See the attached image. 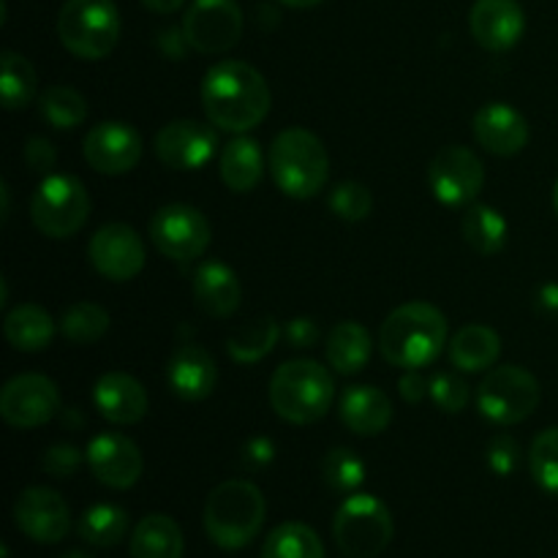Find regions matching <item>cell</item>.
I'll use <instances>...</instances> for the list:
<instances>
[{"instance_id": "6da1fadb", "label": "cell", "mask_w": 558, "mask_h": 558, "mask_svg": "<svg viewBox=\"0 0 558 558\" xmlns=\"http://www.w3.org/2000/svg\"><path fill=\"white\" fill-rule=\"evenodd\" d=\"M270 87L245 60H221L202 80V107L218 131L245 134L270 112Z\"/></svg>"}, {"instance_id": "7a4b0ae2", "label": "cell", "mask_w": 558, "mask_h": 558, "mask_svg": "<svg viewBox=\"0 0 558 558\" xmlns=\"http://www.w3.org/2000/svg\"><path fill=\"white\" fill-rule=\"evenodd\" d=\"M447 343V319L436 305L414 300L403 303L385 319L379 332L381 357L403 371L425 368Z\"/></svg>"}, {"instance_id": "3957f363", "label": "cell", "mask_w": 558, "mask_h": 558, "mask_svg": "<svg viewBox=\"0 0 558 558\" xmlns=\"http://www.w3.org/2000/svg\"><path fill=\"white\" fill-rule=\"evenodd\" d=\"M267 505L262 490L248 480H227L205 501V532L218 548L240 550L259 537Z\"/></svg>"}, {"instance_id": "277c9868", "label": "cell", "mask_w": 558, "mask_h": 558, "mask_svg": "<svg viewBox=\"0 0 558 558\" xmlns=\"http://www.w3.org/2000/svg\"><path fill=\"white\" fill-rule=\"evenodd\" d=\"M336 381L316 360H289L270 379V407L292 425H314L330 412Z\"/></svg>"}, {"instance_id": "5b68a950", "label": "cell", "mask_w": 558, "mask_h": 558, "mask_svg": "<svg viewBox=\"0 0 558 558\" xmlns=\"http://www.w3.org/2000/svg\"><path fill=\"white\" fill-rule=\"evenodd\" d=\"M270 174L278 191L292 199H314L330 178V156L316 134L283 129L270 145Z\"/></svg>"}, {"instance_id": "8992f818", "label": "cell", "mask_w": 558, "mask_h": 558, "mask_svg": "<svg viewBox=\"0 0 558 558\" xmlns=\"http://www.w3.org/2000/svg\"><path fill=\"white\" fill-rule=\"evenodd\" d=\"M58 38L74 58H107L120 38L118 9L112 0H65L58 14Z\"/></svg>"}, {"instance_id": "52a82bcc", "label": "cell", "mask_w": 558, "mask_h": 558, "mask_svg": "<svg viewBox=\"0 0 558 558\" xmlns=\"http://www.w3.org/2000/svg\"><path fill=\"white\" fill-rule=\"evenodd\" d=\"M396 534L390 510L371 494H352L332 521L338 550L349 558H376L387 550Z\"/></svg>"}, {"instance_id": "ba28073f", "label": "cell", "mask_w": 558, "mask_h": 558, "mask_svg": "<svg viewBox=\"0 0 558 558\" xmlns=\"http://www.w3.org/2000/svg\"><path fill=\"white\" fill-rule=\"evenodd\" d=\"M31 218L52 240L74 238L90 218V196L74 174H47L31 202Z\"/></svg>"}, {"instance_id": "9c48e42d", "label": "cell", "mask_w": 558, "mask_h": 558, "mask_svg": "<svg viewBox=\"0 0 558 558\" xmlns=\"http://www.w3.org/2000/svg\"><path fill=\"white\" fill-rule=\"evenodd\" d=\"M543 387L537 376L518 365H499L477 387V409L496 425L523 423L537 412Z\"/></svg>"}, {"instance_id": "30bf717a", "label": "cell", "mask_w": 558, "mask_h": 558, "mask_svg": "<svg viewBox=\"0 0 558 558\" xmlns=\"http://www.w3.org/2000/svg\"><path fill=\"white\" fill-rule=\"evenodd\" d=\"M147 232H150L153 245L167 259L174 262L199 259L213 240L210 221L202 216V210L191 205H180V202L158 207L153 213Z\"/></svg>"}, {"instance_id": "8fae6325", "label": "cell", "mask_w": 558, "mask_h": 558, "mask_svg": "<svg viewBox=\"0 0 558 558\" xmlns=\"http://www.w3.org/2000/svg\"><path fill=\"white\" fill-rule=\"evenodd\" d=\"M485 183V167L474 150L463 145H447L428 167L430 194L445 207H466L480 196Z\"/></svg>"}, {"instance_id": "7c38bea8", "label": "cell", "mask_w": 558, "mask_h": 558, "mask_svg": "<svg viewBox=\"0 0 558 558\" xmlns=\"http://www.w3.org/2000/svg\"><path fill=\"white\" fill-rule=\"evenodd\" d=\"M243 36V11L234 0H194L185 11L183 38L202 54L232 49Z\"/></svg>"}, {"instance_id": "4fadbf2b", "label": "cell", "mask_w": 558, "mask_h": 558, "mask_svg": "<svg viewBox=\"0 0 558 558\" xmlns=\"http://www.w3.org/2000/svg\"><path fill=\"white\" fill-rule=\"evenodd\" d=\"M60 412V392L49 376L20 374L5 381L0 392V417L11 428L31 430L49 423Z\"/></svg>"}, {"instance_id": "5bb4252c", "label": "cell", "mask_w": 558, "mask_h": 558, "mask_svg": "<svg viewBox=\"0 0 558 558\" xmlns=\"http://www.w3.org/2000/svg\"><path fill=\"white\" fill-rule=\"evenodd\" d=\"M87 256L98 276L114 283H125L140 276L147 254L136 229H131L129 223H107L90 238Z\"/></svg>"}, {"instance_id": "9a60e30c", "label": "cell", "mask_w": 558, "mask_h": 558, "mask_svg": "<svg viewBox=\"0 0 558 558\" xmlns=\"http://www.w3.org/2000/svg\"><path fill=\"white\" fill-rule=\"evenodd\" d=\"M218 134L213 123L172 120L156 134V156L174 172H194L216 156Z\"/></svg>"}, {"instance_id": "2e32d148", "label": "cell", "mask_w": 558, "mask_h": 558, "mask_svg": "<svg viewBox=\"0 0 558 558\" xmlns=\"http://www.w3.org/2000/svg\"><path fill=\"white\" fill-rule=\"evenodd\" d=\"M14 523L33 543L54 545L69 534L71 512L58 490L36 485V488L22 490L20 499H16Z\"/></svg>"}, {"instance_id": "e0dca14e", "label": "cell", "mask_w": 558, "mask_h": 558, "mask_svg": "<svg viewBox=\"0 0 558 558\" xmlns=\"http://www.w3.org/2000/svg\"><path fill=\"white\" fill-rule=\"evenodd\" d=\"M82 156L96 172L125 174L140 163L142 136L120 120L98 123L87 131L85 142H82Z\"/></svg>"}, {"instance_id": "ac0fdd59", "label": "cell", "mask_w": 558, "mask_h": 558, "mask_svg": "<svg viewBox=\"0 0 558 558\" xmlns=\"http://www.w3.org/2000/svg\"><path fill=\"white\" fill-rule=\"evenodd\" d=\"M85 461L93 477L114 490L134 488L142 477V469H145L136 441H131L123 434H98L87 445Z\"/></svg>"}, {"instance_id": "d6986e66", "label": "cell", "mask_w": 558, "mask_h": 558, "mask_svg": "<svg viewBox=\"0 0 558 558\" xmlns=\"http://www.w3.org/2000/svg\"><path fill=\"white\" fill-rule=\"evenodd\" d=\"M469 25L480 47L488 52H507L521 41L526 31V14L518 0H477L472 5Z\"/></svg>"}, {"instance_id": "ffe728a7", "label": "cell", "mask_w": 558, "mask_h": 558, "mask_svg": "<svg viewBox=\"0 0 558 558\" xmlns=\"http://www.w3.org/2000/svg\"><path fill=\"white\" fill-rule=\"evenodd\" d=\"M474 140L494 156H518L529 145V123L510 104H485L472 120Z\"/></svg>"}, {"instance_id": "44dd1931", "label": "cell", "mask_w": 558, "mask_h": 558, "mask_svg": "<svg viewBox=\"0 0 558 558\" xmlns=\"http://www.w3.org/2000/svg\"><path fill=\"white\" fill-rule=\"evenodd\" d=\"M93 403L98 414L112 425H134L147 414V390L140 379L123 371H109L93 387Z\"/></svg>"}, {"instance_id": "7402d4cb", "label": "cell", "mask_w": 558, "mask_h": 558, "mask_svg": "<svg viewBox=\"0 0 558 558\" xmlns=\"http://www.w3.org/2000/svg\"><path fill=\"white\" fill-rule=\"evenodd\" d=\"M167 379L174 396L183 401H205L218 385V365L199 343H183L169 357Z\"/></svg>"}, {"instance_id": "603a6c76", "label": "cell", "mask_w": 558, "mask_h": 558, "mask_svg": "<svg viewBox=\"0 0 558 558\" xmlns=\"http://www.w3.org/2000/svg\"><path fill=\"white\" fill-rule=\"evenodd\" d=\"M191 292H194L196 308L205 311L207 316H216V319L232 316L243 300V287H240L238 276L223 262H205V265L196 267Z\"/></svg>"}, {"instance_id": "cb8c5ba5", "label": "cell", "mask_w": 558, "mask_h": 558, "mask_svg": "<svg viewBox=\"0 0 558 558\" xmlns=\"http://www.w3.org/2000/svg\"><path fill=\"white\" fill-rule=\"evenodd\" d=\"M343 425L357 436H379L392 423V403L385 390L371 385H354L341 396Z\"/></svg>"}, {"instance_id": "d4e9b609", "label": "cell", "mask_w": 558, "mask_h": 558, "mask_svg": "<svg viewBox=\"0 0 558 558\" xmlns=\"http://www.w3.org/2000/svg\"><path fill=\"white\" fill-rule=\"evenodd\" d=\"M218 172H221L223 185L234 194L254 191L262 183V174H265V158H262L259 142L243 134L227 142L221 158H218Z\"/></svg>"}, {"instance_id": "484cf974", "label": "cell", "mask_w": 558, "mask_h": 558, "mask_svg": "<svg viewBox=\"0 0 558 558\" xmlns=\"http://www.w3.org/2000/svg\"><path fill=\"white\" fill-rule=\"evenodd\" d=\"M501 357V338L488 325H466L452 336L450 363L463 374H480L494 368Z\"/></svg>"}, {"instance_id": "4316f807", "label": "cell", "mask_w": 558, "mask_h": 558, "mask_svg": "<svg viewBox=\"0 0 558 558\" xmlns=\"http://www.w3.org/2000/svg\"><path fill=\"white\" fill-rule=\"evenodd\" d=\"M58 325L47 308L36 303H20L5 314L3 336L16 352H44L52 343Z\"/></svg>"}, {"instance_id": "83f0119b", "label": "cell", "mask_w": 558, "mask_h": 558, "mask_svg": "<svg viewBox=\"0 0 558 558\" xmlns=\"http://www.w3.org/2000/svg\"><path fill=\"white\" fill-rule=\"evenodd\" d=\"M371 349H374L371 332L360 322H338L325 343L327 363L341 376L360 374L368 365Z\"/></svg>"}, {"instance_id": "f1b7e54d", "label": "cell", "mask_w": 558, "mask_h": 558, "mask_svg": "<svg viewBox=\"0 0 558 558\" xmlns=\"http://www.w3.org/2000/svg\"><path fill=\"white\" fill-rule=\"evenodd\" d=\"M185 539L169 515H147L131 532V558H183Z\"/></svg>"}, {"instance_id": "f546056e", "label": "cell", "mask_w": 558, "mask_h": 558, "mask_svg": "<svg viewBox=\"0 0 558 558\" xmlns=\"http://www.w3.org/2000/svg\"><path fill=\"white\" fill-rule=\"evenodd\" d=\"M278 338H281V325L272 316H259V319L238 327L227 338V352L234 363L254 365L276 349Z\"/></svg>"}, {"instance_id": "4dcf8cb0", "label": "cell", "mask_w": 558, "mask_h": 558, "mask_svg": "<svg viewBox=\"0 0 558 558\" xmlns=\"http://www.w3.org/2000/svg\"><path fill=\"white\" fill-rule=\"evenodd\" d=\"M463 240L480 256H496L507 245V221L490 205H472L461 218Z\"/></svg>"}, {"instance_id": "1f68e13d", "label": "cell", "mask_w": 558, "mask_h": 558, "mask_svg": "<svg viewBox=\"0 0 558 558\" xmlns=\"http://www.w3.org/2000/svg\"><path fill=\"white\" fill-rule=\"evenodd\" d=\"M76 532L93 548H114L129 534V512L118 505H93L82 512Z\"/></svg>"}, {"instance_id": "d6a6232c", "label": "cell", "mask_w": 558, "mask_h": 558, "mask_svg": "<svg viewBox=\"0 0 558 558\" xmlns=\"http://www.w3.org/2000/svg\"><path fill=\"white\" fill-rule=\"evenodd\" d=\"M109 325H112V319H109V311L104 305L80 300V303H71L60 314L58 330L76 347H90V343H98L107 336Z\"/></svg>"}, {"instance_id": "836d02e7", "label": "cell", "mask_w": 558, "mask_h": 558, "mask_svg": "<svg viewBox=\"0 0 558 558\" xmlns=\"http://www.w3.org/2000/svg\"><path fill=\"white\" fill-rule=\"evenodd\" d=\"M262 558H325V545L314 529L289 521L267 534L265 545H262Z\"/></svg>"}, {"instance_id": "e575fe53", "label": "cell", "mask_w": 558, "mask_h": 558, "mask_svg": "<svg viewBox=\"0 0 558 558\" xmlns=\"http://www.w3.org/2000/svg\"><path fill=\"white\" fill-rule=\"evenodd\" d=\"M38 112L52 129L71 131L87 120V98L69 85H49L38 98Z\"/></svg>"}, {"instance_id": "d590c367", "label": "cell", "mask_w": 558, "mask_h": 558, "mask_svg": "<svg viewBox=\"0 0 558 558\" xmlns=\"http://www.w3.org/2000/svg\"><path fill=\"white\" fill-rule=\"evenodd\" d=\"M3 74H0V93H3V107L9 112H20L36 98L38 76L31 60L20 52H3Z\"/></svg>"}, {"instance_id": "8d00e7d4", "label": "cell", "mask_w": 558, "mask_h": 558, "mask_svg": "<svg viewBox=\"0 0 558 558\" xmlns=\"http://www.w3.org/2000/svg\"><path fill=\"white\" fill-rule=\"evenodd\" d=\"M322 477L336 494H354L365 483V463L349 447H336L322 461Z\"/></svg>"}, {"instance_id": "74e56055", "label": "cell", "mask_w": 558, "mask_h": 558, "mask_svg": "<svg viewBox=\"0 0 558 558\" xmlns=\"http://www.w3.org/2000/svg\"><path fill=\"white\" fill-rule=\"evenodd\" d=\"M529 469L532 477L545 494L558 496V425L556 428L543 430L537 439L532 441L529 450Z\"/></svg>"}, {"instance_id": "f35d334b", "label": "cell", "mask_w": 558, "mask_h": 558, "mask_svg": "<svg viewBox=\"0 0 558 558\" xmlns=\"http://www.w3.org/2000/svg\"><path fill=\"white\" fill-rule=\"evenodd\" d=\"M330 210L332 216L341 218V221L357 223L365 221L374 210V196L365 189L363 183H354V180H347V183H338L330 194Z\"/></svg>"}, {"instance_id": "ab89813d", "label": "cell", "mask_w": 558, "mask_h": 558, "mask_svg": "<svg viewBox=\"0 0 558 558\" xmlns=\"http://www.w3.org/2000/svg\"><path fill=\"white\" fill-rule=\"evenodd\" d=\"M430 401L447 414H458L466 409L469 403V385L466 379H461L458 374H450V371H439L436 376H430Z\"/></svg>"}, {"instance_id": "60d3db41", "label": "cell", "mask_w": 558, "mask_h": 558, "mask_svg": "<svg viewBox=\"0 0 558 558\" xmlns=\"http://www.w3.org/2000/svg\"><path fill=\"white\" fill-rule=\"evenodd\" d=\"M485 458H488L490 472L499 474V477H510L521 466V447H518V441L510 434H499L490 439L488 456Z\"/></svg>"}, {"instance_id": "b9f144b4", "label": "cell", "mask_w": 558, "mask_h": 558, "mask_svg": "<svg viewBox=\"0 0 558 558\" xmlns=\"http://www.w3.org/2000/svg\"><path fill=\"white\" fill-rule=\"evenodd\" d=\"M82 466V452L74 445H52L41 456V469L54 480L74 477L76 469Z\"/></svg>"}, {"instance_id": "7bdbcfd3", "label": "cell", "mask_w": 558, "mask_h": 558, "mask_svg": "<svg viewBox=\"0 0 558 558\" xmlns=\"http://www.w3.org/2000/svg\"><path fill=\"white\" fill-rule=\"evenodd\" d=\"M25 163H27V169L36 174L52 172L54 163H58V153H54L52 142L44 140V136H33V140H27Z\"/></svg>"}, {"instance_id": "ee69618b", "label": "cell", "mask_w": 558, "mask_h": 558, "mask_svg": "<svg viewBox=\"0 0 558 558\" xmlns=\"http://www.w3.org/2000/svg\"><path fill=\"white\" fill-rule=\"evenodd\" d=\"M283 336H287L289 347L292 349H311L319 343V327L308 316H294L287 327H283Z\"/></svg>"}, {"instance_id": "f6af8a7d", "label": "cell", "mask_w": 558, "mask_h": 558, "mask_svg": "<svg viewBox=\"0 0 558 558\" xmlns=\"http://www.w3.org/2000/svg\"><path fill=\"white\" fill-rule=\"evenodd\" d=\"M398 390H401V398L407 403H420L428 398L430 379H425L423 374H417V368H412L401 376V381H398Z\"/></svg>"}, {"instance_id": "bcb514c9", "label": "cell", "mask_w": 558, "mask_h": 558, "mask_svg": "<svg viewBox=\"0 0 558 558\" xmlns=\"http://www.w3.org/2000/svg\"><path fill=\"white\" fill-rule=\"evenodd\" d=\"M272 456H276V450H272V445L267 439H251L248 445L243 447V452H240V458H243V466L251 469V472H256V469H265L267 463L272 461Z\"/></svg>"}, {"instance_id": "7dc6e473", "label": "cell", "mask_w": 558, "mask_h": 558, "mask_svg": "<svg viewBox=\"0 0 558 558\" xmlns=\"http://www.w3.org/2000/svg\"><path fill=\"white\" fill-rule=\"evenodd\" d=\"M534 305H537L539 314L548 316V319H558V283H545V287H539Z\"/></svg>"}, {"instance_id": "c3c4849f", "label": "cell", "mask_w": 558, "mask_h": 558, "mask_svg": "<svg viewBox=\"0 0 558 558\" xmlns=\"http://www.w3.org/2000/svg\"><path fill=\"white\" fill-rule=\"evenodd\" d=\"M142 3L150 11H156V14H172V11H178L185 0H142Z\"/></svg>"}, {"instance_id": "681fc988", "label": "cell", "mask_w": 558, "mask_h": 558, "mask_svg": "<svg viewBox=\"0 0 558 558\" xmlns=\"http://www.w3.org/2000/svg\"><path fill=\"white\" fill-rule=\"evenodd\" d=\"M281 3L292 5V9H314V5L325 3V0H281Z\"/></svg>"}, {"instance_id": "f907efd6", "label": "cell", "mask_w": 558, "mask_h": 558, "mask_svg": "<svg viewBox=\"0 0 558 558\" xmlns=\"http://www.w3.org/2000/svg\"><path fill=\"white\" fill-rule=\"evenodd\" d=\"M60 558H93V556L85 554V550H69V554H63Z\"/></svg>"}, {"instance_id": "816d5d0a", "label": "cell", "mask_w": 558, "mask_h": 558, "mask_svg": "<svg viewBox=\"0 0 558 558\" xmlns=\"http://www.w3.org/2000/svg\"><path fill=\"white\" fill-rule=\"evenodd\" d=\"M554 207H556V213H558V183H556V189H554Z\"/></svg>"}]
</instances>
